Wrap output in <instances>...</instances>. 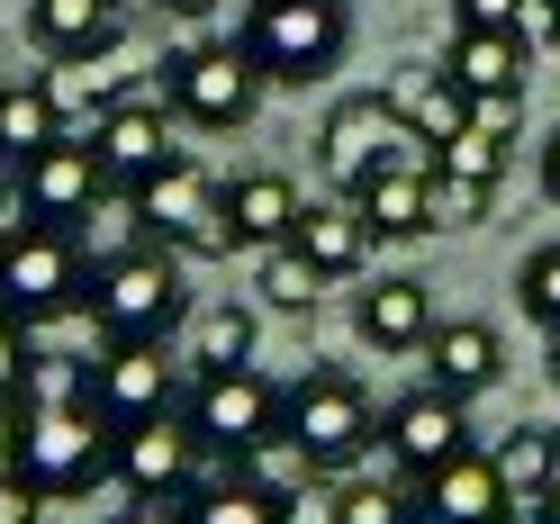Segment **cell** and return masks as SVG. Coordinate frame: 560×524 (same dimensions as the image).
Masks as SVG:
<instances>
[{"mask_svg": "<svg viewBox=\"0 0 560 524\" xmlns=\"http://www.w3.org/2000/svg\"><path fill=\"white\" fill-rule=\"evenodd\" d=\"M100 343H172V326H190V290H182V254L163 244H118V254H91V307Z\"/></svg>", "mask_w": 560, "mask_h": 524, "instance_id": "obj_1", "label": "cell"}, {"mask_svg": "<svg viewBox=\"0 0 560 524\" xmlns=\"http://www.w3.org/2000/svg\"><path fill=\"white\" fill-rule=\"evenodd\" d=\"M82 307H91V254H82V235L19 218L10 235H0V326L46 335L63 317H82Z\"/></svg>", "mask_w": 560, "mask_h": 524, "instance_id": "obj_2", "label": "cell"}, {"mask_svg": "<svg viewBox=\"0 0 560 524\" xmlns=\"http://www.w3.org/2000/svg\"><path fill=\"white\" fill-rule=\"evenodd\" d=\"M235 46H244V63H254L262 82L307 91V82H326L343 63V46H353V10H343V0H244Z\"/></svg>", "mask_w": 560, "mask_h": 524, "instance_id": "obj_3", "label": "cell"}, {"mask_svg": "<svg viewBox=\"0 0 560 524\" xmlns=\"http://www.w3.org/2000/svg\"><path fill=\"white\" fill-rule=\"evenodd\" d=\"M280 434L307 452V470H317V479H343V470H362L371 452H380V407H371V389H362L353 371L317 362V371L290 380V416H280Z\"/></svg>", "mask_w": 560, "mask_h": 524, "instance_id": "obj_4", "label": "cell"}, {"mask_svg": "<svg viewBox=\"0 0 560 524\" xmlns=\"http://www.w3.org/2000/svg\"><path fill=\"white\" fill-rule=\"evenodd\" d=\"M109 452H118V426H100V407H27L0 462L55 506V498H91L109 479Z\"/></svg>", "mask_w": 560, "mask_h": 524, "instance_id": "obj_5", "label": "cell"}, {"mask_svg": "<svg viewBox=\"0 0 560 524\" xmlns=\"http://www.w3.org/2000/svg\"><path fill=\"white\" fill-rule=\"evenodd\" d=\"M127 218H136V235H145V244H163V254H182V263L235 254V235H226V182H218V172H199L190 154L163 163L154 182L127 199Z\"/></svg>", "mask_w": 560, "mask_h": 524, "instance_id": "obj_6", "label": "cell"}, {"mask_svg": "<svg viewBox=\"0 0 560 524\" xmlns=\"http://www.w3.org/2000/svg\"><path fill=\"white\" fill-rule=\"evenodd\" d=\"M154 91H163V109L182 118V127H244L254 118V100H262V73L244 63V46L226 37V46H172L163 63H154Z\"/></svg>", "mask_w": 560, "mask_h": 524, "instance_id": "obj_7", "label": "cell"}, {"mask_svg": "<svg viewBox=\"0 0 560 524\" xmlns=\"http://www.w3.org/2000/svg\"><path fill=\"white\" fill-rule=\"evenodd\" d=\"M208 479V443L190 434V416H145V426H118V452H109V488H127L136 506H182L190 488Z\"/></svg>", "mask_w": 560, "mask_h": 524, "instance_id": "obj_8", "label": "cell"}, {"mask_svg": "<svg viewBox=\"0 0 560 524\" xmlns=\"http://www.w3.org/2000/svg\"><path fill=\"white\" fill-rule=\"evenodd\" d=\"M182 416H190V434L218 452V462H244V452H262V443L280 434L290 389H280V380H262V371H208L199 389L182 398Z\"/></svg>", "mask_w": 560, "mask_h": 524, "instance_id": "obj_9", "label": "cell"}, {"mask_svg": "<svg viewBox=\"0 0 560 524\" xmlns=\"http://www.w3.org/2000/svg\"><path fill=\"white\" fill-rule=\"evenodd\" d=\"M407 118L389 109V91H353V100H335L326 109V127H317V163H326V182L353 199L371 172H389V163H407Z\"/></svg>", "mask_w": 560, "mask_h": 524, "instance_id": "obj_10", "label": "cell"}, {"mask_svg": "<svg viewBox=\"0 0 560 524\" xmlns=\"http://www.w3.org/2000/svg\"><path fill=\"white\" fill-rule=\"evenodd\" d=\"M10 190H19V218H37V226H73V235L100 218V199H109L91 136H63V145H46L37 163H19V172H10Z\"/></svg>", "mask_w": 560, "mask_h": 524, "instance_id": "obj_11", "label": "cell"}, {"mask_svg": "<svg viewBox=\"0 0 560 524\" xmlns=\"http://www.w3.org/2000/svg\"><path fill=\"white\" fill-rule=\"evenodd\" d=\"M380 452H389L407 479H425V470H443V462H462V452H470V407L425 380V389H407L398 407H380Z\"/></svg>", "mask_w": 560, "mask_h": 524, "instance_id": "obj_12", "label": "cell"}, {"mask_svg": "<svg viewBox=\"0 0 560 524\" xmlns=\"http://www.w3.org/2000/svg\"><path fill=\"white\" fill-rule=\"evenodd\" d=\"M82 136H91L100 182H109L118 199H136L163 163H182V145H172V109H163V100H118V109L100 118V127H82Z\"/></svg>", "mask_w": 560, "mask_h": 524, "instance_id": "obj_13", "label": "cell"}, {"mask_svg": "<svg viewBox=\"0 0 560 524\" xmlns=\"http://www.w3.org/2000/svg\"><path fill=\"white\" fill-rule=\"evenodd\" d=\"M91 407H100V426H145V416H172V362H163V343H100Z\"/></svg>", "mask_w": 560, "mask_h": 524, "instance_id": "obj_14", "label": "cell"}, {"mask_svg": "<svg viewBox=\"0 0 560 524\" xmlns=\"http://www.w3.org/2000/svg\"><path fill=\"white\" fill-rule=\"evenodd\" d=\"M434 290L416 281V271H380L371 290H353V335L371 343L380 362L389 353H425V335H434Z\"/></svg>", "mask_w": 560, "mask_h": 524, "instance_id": "obj_15", "label": "cell"}, {"mask_svg": "<svg viewBox=\"0 0 560 524\" xmlns=\"http://www.w3.org/2000/svg\"><path fill=\"white\" fill-rule=\"evenodd\" d=\"M27 46L46 63H100L127 46V10L118 0H27Z\"/></svg>", "mask_w": 560, "mask_h": 524, "instance_id": "obj_16", "label": "cell"}, {"mask_svg": "<svg viewBox=\"0 0 560 524\" xmlns=\"http://www.w3.org/2000/svg\"><path fill=\"white\" fill-rule=\"evenodd\" d=\"M416 498H425V524H506L515 488H506V470H498V452L470 443L462 462H443V470L416 479Z\"/></svg>", "mask_w": 560, "mask_h": 524, "instance_id": "obj_17", "label": "cell"}, {"mask_svg": "<svg viewBox=\"0 0 560 524\" xmlns=\"http://www.w3.org/2000/svg\"><path fill=\"white\" fill-rule=\"evenodd\" d=\"M498 371H506L498 326H479V317H443V326L425 335V380H434V389H452L462 407L498 389Z\"/></svg>", "mask_w": 560, "mask_h": 524, "instance_id": "obj_18", "label": "cell"}, {"mask_svg": "<svg viewBox=\"0 0 560 524\" xmlns=\"http://www.w3.org/2000/svg\"><path fill=\"white\" fill-rule=\"evenodd\" d=\"M299 182L290 172H244V182H226V235L235 254H271V244L299 235Z\"/></svg>", "mask_w": 560, "mask_h": 524, "instance_id": "obj_19", "label": "cell"}, {"mask_svg": "<svg viewBox=\"0 0 560 524\" xmlns=\"http://www.w3.org/2000/svg\"><path fill=\"white\" fill-rule=\"evenodd\" d=\"M389 109L407 118V136H416V145H434V154H443L452 136L470 127V91L452 82L443 63H398V73H389Z\"/></svg>", "mask_w": 560, "mask_h": 524, "instance_id": "obj_20", "label": "cell"}, {"mask_svg": "<svg viewBox=\"0 0 560 524\" xmlns=\"http://www.w3.org/2000/svg\"><path fill=\"white\" fill-rule=\"evenodd\" d=\"M290 244L326 271V281H362V263H371V244H380V235H371L362 208L335 190V199H307V208H299V235H290Z\"/></svg>", "mask_w": 560, "mask_h": 524, "instance_id": "obj_21", "label": "cell"}, {"mask_svg": "<svg viewBox=\"0 0 560 524\" xmlns=\"http://www.w3.org/2000/svg\"><path fill=\"white\" fill-rule=\"evenodd\" d=\"M443 73L462 82L470 100H506V91H524V73H534V46H524V37H498V27H452Z\"/></svg>", "mask_w": 560, "mask_h": 524, "instance_id": "obj_22", "label": "cell"}, {"mask_svg": "<svg viewBox=\"0 0 560 524\" xmlns=\"http://www.w3.org/2000/svg\"><path fill=\"white\" fill-rule=\"evenodd\" d=\"M73 136V118H63V100L46 82H0V163H37L46 145H63Z\"/></svg>", "mask_w": 560, "mask_h": 524, "instance_id": "obj_23", "label": "cell"}, {"mask_svg": "<svg viewBox=\"0 0 560 524\" xmlns=\"http://www.w3.org/2000/svg\"><path fill=\"white\" fill-rule=\"evenodd\" d=\"M425 172L434 163H389V172H371V182L353 190V208L371 218V235H434V218H425Z\"/></svg>", "mask_w": 560, "mask_h": 524, "instance_id": "obj_24", "label": "cell"}, {"mask_svg": "<svg viewBox=\"0 0 560 524\" xmlns=\"http://www.w3.org/2000/svg\"><path fill=\"white\" fill-rule=\"evenodd\" d=\"M172 524H280V498L262 479H244L235 462L218 470V479H199L182 506H172Z\"/></svg>", "mask_w": 560, "mask_h": 524, "instance_id": "obj_25", "label": "cell"}, {"mask_svg": "<svg viewBox=\"0 0 560 524\" xmlns=\"http://www.w3.org/2000/svg\"><path fill=\"white\" fill-rule=\"evenodd\" d=\"M254 307H235V299H218V307H190V371L208 380V371H254Z\"/></svg>", "mask_w": 560, "mask_h": 524, "instance_id": "obj_26", "label": "cell"}, {"mask_svg": "<svg viewBox=\"0 0 560 524\" xmlns=\"http://www.w3.org/2000/svg\"><path fill=\"white\" fill-rule=\"evenodd\" d=\"M498 470H506V488H515V506H542L551 488H560V434L515 426V434L498 443Z\"/></svg>", "mask_w": 560, "mask_h": 524, "instance_id": "obj_27", "label": "cell"}, {"mask_svg": "<svg viewBox=\"0 0 560 524\" xmlns=\"http://www.w3.org/2000/svg\"><path fill=\"white\" fill-rule=\"evenodd\" d=\"M254 290L262 307H280V317H307V307L326 299V271L299 254V244H271V254H254Z\"/></svg>", "mask_w": 560, "mask_h": 524, "instance_id": "obj_28", "label": "cell"}, {"mask_svg": "<svg viewBox=\"0 0 560 524\" xmlns=\"http://www.w3.org/2000/svg\"><path fill=\"white\" fill-rule=\"evenodd\" d=\"M19 407H91V353H55V343H37V353H27Z\"/></svg>", "mask_w": 560, "mask_h": 524, "instance_id": "obj_29", "label": "cell"}, {"mask_svg": "<svg viewBox=\"0 0 560 524\" xmlns=\"http://www.w3.org/2000/svg\"><path fill=\"white\" fill-rule=\"evenodd\" d=\"M343 524H425V498L416 479H343Z\"/></svg>", "mask_w": 560, "mask_h": 524, "instance_id": "obj_30", "label": "cell"}, {"mask_svg": "<svg viewBox=\"0 0 560 524\" xmlns=\"http://www.w3.org/2000/svg\"><path fill=\"white\" fill-rule=\"evenodd\" d=\"M515 299H524V317L542 335H560V244H534V254L515 263Z\"/></svg>", "mask_w": 560, "mask_h": 524, "instance_id": "obj_31", "label": "cell"}, {"mask_svg": "<svg viewBox=\"0 0 560 524\" xmlns=\"http://www.w3.org/2000/svg\"><path fill=\"white\" fill-rule=\"evenodd\" d=\"M488 199H498L488 182H462V172H443V163L425 172V218H434V235H443V226H479Z\"/></svg>", "mask_w": 560, "mask_h": 524, "instance_id": "obj_32", "label": "cell"}, {"mask_svg": "<svg viewBox=\"0 0 560 524\" xmlns=\"http://www.w3.org/2000/svg\"><path fill=\"white\" fill-rule=\"evenodd\" d=\"M452 19L462 27H498V37H524L534 46L551 27V0H452Z\"/></svg>", "mask_w": 560, "mask_h": 524, "instance_id": "obj_33", "label": "cell"}, {"mask_svg": "<svg viewBox=\"0 0 560 524\" xmlns=\"http://www.w3.org/2000/svg\"><path fill=\"white\" fill-rule=\"evenodd\" d=\"M434 163H443V172H462V182H488V190H498V172H506V136L462 127V136H452V145H443Z\"/></svg>", "mask_w": 560, "mask_h": 524, "instance_id": "obj_34", "label": "cell"}, {"mask_svg": "<svg viewBox=\"0 0 560 524\" xmlns=\"http://www.w3.org/2000/svg\"><path fill=\"white\" fill-rule=\"evenodd\" d=\"M244 479H262L271 488V498H290V488H307V479H317V470H307V452L290 443V434H271L262 452H244V462H235Z\"/></svg>", "mask_w": 560, "mask_h": 524, "instance_id": "obj_35", "label": "cell"}, {"mask_svg": "<svg viewBox=\"0 0 560 524\" xmlns=\"http://www.w3.org/2000/svg\"><path fill=\"white\" fill-rule=\"evenodd\" d=\"M280 524H343V488H335V479L290 488V498H280Z\"/></svg>", "mask_w": 560, "mask_h": 524, "instance_id": "obj_36", "label": "cell"}, {"mask_svg": "<svg viewBox=\"0 0 560 524\" xmlns=\"http://www.w3.org/2000/svg\"><path fill=\"white\" fill-rule=\"evenodd\" d=\"M27 353H37V343H27L19 326H0V407H19V389H27Z\"/></svg>", "mask_w": 560, "mask_h": 524, "instance_id": "obj_37", "label": "cell"}, {"mask_svg": "<svg viewBox=\"0 0 560 524\" xmlns=\"http://www.w3.org/2000/svg\"><path fill=\"white\" fill-rule=\"evenodd\" d=\"M37 515H46V498H37L10 462H0V524H37Z\"/></svg>", "mask_w": 560, "mask_h": 524, "instance_id": "obj_38", "label": "cell"}, {"mask_svg": "<svg viewBox=\"0 0 560 524\" xmlns=\"http://www.w3.org/2000/svg\"><path fill=\"white\" fill-rule=\"evenodd\" d=\"M154 10H163V19H182V27H208V19L226 10V0H154Z\"/></svg>", "mask_w": 560, "mask_h": 524, "instance_id": "obj_39", "label": "cell"}, {"mask_svg": "<svg viewBox=\"0 0 560 524\" xmlns=\"http://www.w3.org/2000/svg\"><path fill=\"white\" fill-rule=\"evenodd\" d=\"M534 172H542V199H560V127L542 136V154H534Z\"/></svg>", "mask_w": 560, "mask_h": 524, "instance_id": "obj_40", "label": "cell"}, {"mask_svg": "<svg viewBox=\"0 0 560 524\" xmlns=\"http://www.w3.org/2000/svg\"><path fill=\"white\" fill-rule=\"evenodd\" d=\"M109 524H172V506H127V515H109Z\"/></svg>", "mask_w": 560, "mask_h": 524, "instance_id": "obj_41", "label": "cell"}, {"mask_svg": "<svg viewBox=\"0 0 560 524\" xmlns=\"http://www.w3.org/2000/svg\"><path fill=\"white\" fill-rule=\"evenodd\" d=\"M534 524H560V488H551V498H542V506H534Z\"/></svg>", "mask_w": 560, "mask_h": 524, "instance_id": "obj_42", "label": "cell"}, {"mask_svg": "<svg viewBox=\"0 0 560 524\" xmlns=\"http://www.w3.org/2000/svg\"><path fill=\"white\" fill-rule=\"evenodd\" d=\"M551 380H560V335H551Z\"/></svg>", "mask_w": 560, "mask_h": 524, "instance_id": "obj_43", "label": "cell"}, {"mask_svg": "<svg viewBox=\"0 0 560 524\" xmlns=\"http://www.w3.org/2000/svg\"><path fill=\"white\" fill-rule=\"evenodd\" d=\"M0 199H10V163H0Z\"/></svg>", "mask_w": 560, "mask_h": 524, "instance_id": "obj_44", "label": "cell"}, {"mask_svg": "<svg viewBox=\"0 0 560 524\" xmlns=\"http://www.w3.org/2000/svg\"><path fill=\"white\" fill-rule=\"evenodd\" d=\"M551 37H560V0H551Z\"/></svg>", "mask_w": 560, "mask_h": 524, "instance_id": "obj_45", "label": "cell"}]
</instances>
